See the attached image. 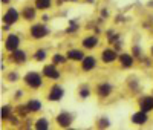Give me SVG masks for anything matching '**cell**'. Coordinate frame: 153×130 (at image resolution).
Segmentation results:
<instances>
[{"instance_id": "2e32d148", "label": "cell", "mask_w": 153, "mask_h": 130, "mask_svg": "<svg viewBox=\"0 0 153 130\" xmlns=\"http://www.w3.org/2000/svg\"><path fill=\"white\" fill-rule=\"evenodd\" d=\"M138 109L146 113H153V94L150 95H141L138 98Z\"/></svg>"}, {"instance_id": "7402d4cb", "label": "cell", "mask_w": 153, "mask_h": 130, "mask_svg": "<svg viewBox=\"0 0 153 130\" xmlns=\"http://www.w3.org/2000/svg\"><path fill=\"white\" fill-rule=\"evenodd\" d=\"M14 112H16V106H12L9 103L2 104V110H0V120H2V123H8V120L14 115Z\"/></svg>"}, {"instance_id": "9c48e42d", "label": "cell", "mask_w": 153, "mask_h": 130, "mask_svg": "<svg viewBox=\"0 0 153 130\" xmlns=\"http://www.w3.org/2000/svg\"><path fill=\"white\" fill-rule=\"evenodd\" d=\"M80 45H81V48H83L84 51H87V52L95 51V49L101 45L100 34H97V32H87L86 35H83V37H81Z\"/></svg>"}, {"instance_id": "5bb4252c", "label": "cell", "mask_w": 153, "mask_h": 130, "mask_svg": "<svg viewBox=\"0 0 153 130\" xmlns=\"http://www.w3.org/2000/svg\"><path fill=\"white\" fill-rule=\"evenodd\" d=\"M136 63H138V60L135 58V55L132 54V52H127V51L120 52V55H118V66L121 69H126V71L133 69L136 66Z\"/></svg>"}, {"instance_id": "7c38bea8", "label": "cell", "mask_w": 153, "mask_h": 130, "mask_svg": "<svg viewBox=\"0 0 153 130\" xmlns=\"http://www.w3.org/2000/svg\"><path fill=\"white\" fill-rule=\"evenodd\" d=\"M100 57L94 55V54H86V57L80 61V71L84 72V74H89V72H94L98 64H100Z\"/></svg>"}, {"instance_id": "44dd1931", "label": "cell", "mask_w": 153, "mask_h": 130, "mask_svg": "<svg viewBox=\"0 0 153 130\" xmlns=\"http://www.w3.org/2000/svg\"><path fill=\"white\" fill-rule=\"evenodd\" d=\"M22 78H23V75H20V72L17 69H11V71L3 72V80L8 84H17Z\"/></svg>"}, {"instance_id": "7a4b0ae2", "label": "cell", "mask_w": 153, "mask_h": 130, "mask_svg": "<svg viewBox=\"0 0 153 130\" xmlns=\"http://www.w3.org/2000/svg\"><path fill=\"white\" fill-rule=\"evenodd\" d=\"M49 34H51V28L45 22H34L28 28V37L32 42H42L49 37Z\"/></svg>"}, {"instance_id": "5b68a950", "label": "cell", "mask_w": 153, "mask_h": 130, "mask_svg": "<svg viewBox=\"0 0 153 130\" xmlns=\"http://www.w3.org/2000/svg\"><path fill=\"white\" fill-rule=\"evenodd\" d=\"M42 74H43V77H45V80H48V81H51V83L60 81L61 77H63L60 66L54 64L52 61H51V63H43V66H42Z\"/></svg>"}, {"instance_id": "4fadbf2b", "label": "cell", "mask_w": 153, "mask_h": 130, "mask_svg": "<svg viewBox=\"0 0 153 130\" xmlns=\"http://www.w3.org/2000/svg\"><path fill=\"white\" fill-rule=\"evenodd\" d=\"M20 12H22V20H23L25 23L31 25V23H34V22L37 20L38 12H40V11L34 6V3H32V5H31V3H25V5L20 8Z\"/></svg>"}, {"instance_id": "3957f363", "label": "cell", "mask_w": 153, "mask_h": 130, "mask_svg": "<svg viewBox=\"0 0 153 130\" xmlns=\"http://www.w3.org/2000/svg\"><path fill=\"white\" fill-rule=\"evenodd\" d=\"M65 94H66V89L63 87V84L55 81L48 87L46 94H45V100L48 103H60L63 98H65Z\"/></svg>"}, {"instance_id": "277c9868", "label": "cell", "mask_w": 153, "mask_h": 130, "mask_svg": "<svg viewBox=\"0 0 153 130\" xmlns=\"http://www.w3.org/2000/svg\"><path fill=\"white\" fill-rule=\"evenodd\" d=\"M29 58H31V55H29V52L25 48H19L14 52L8 54L9 63L12 64V66H16V68H22V66H25V64H28Z\"/></svg>"}, {"instance_id": "8fae6325", "label": "cell", "mask_w": 153, "mask_h": 130, "mask_svg": "<svg viewBox=\"0 0 153 130\" xmlns=\"http://www.w3.org/2000/svg\"><path fill=\"white\" fill-rule=\"evenodd\" d=\"M115 90V86L110 81H98L94 87V94L100 98V100H107Z\"/></svg>"}, {"instance_id": "ac0fdd59", "label": "cell", "mask_w": 153, "mask_h": 130, "mask_svg": "<svg viewBox=\"0 0 153 130\" xmlns=\"http://www.w3.org/2000/svg\"><path fill=\"white\" fill-rule=\"evenodd\" d=\"M25 103H26V106H28L31 115L40 113V112L43 110V101H42L40 98H37V97H31V98H28Z\"/></svg>"}, {"instance_id": "836d02e7", "label": "cell", "mask_w": 153, "mask_h": 130, "mask_svg": "<svg viewBox=\"0 0 153 130\" xmlns=\"http://www.w3.org/2000/svg\"><path fill=\"white\" fill-rule=\"evenodd\" d=\"M40 19H42V22H45V23H49V20H51V16L48 14V12H43Z\"/></svg>"}, {"instance_id": "f546056e", "label": "cell", "mask_w": 153, "mask_h": 130, "mask_svg": "<svg viewBox=\"0 0 153 130\" xmlns=\"http://www.w3.org/2000/svg\"><path fill=\"white\" fill-rule=\"evenodd\" d=\"M112 126V123H110V120H109V116H106V115H101V116H98V118L95 120V127L97 129H109Z\"/></svg>"}, {"instance_id": "f35d334b", "label": "cell", "mask_w": 153, "mask_h": 130, "mask_svg": "<svg viewBox=\"0 0 153 130\" xmlns=\"http://www.w3.org/2000/svg\"><path fill=\"white\" fill-rule=\"evenodd\" d=\"M152 32H153V26H152Z\"/></svg>"}, {"instance_id": "ba28073f", "label": "cell", "mask_w": 153, "mask_h": 130, "mask_svg": "<svg viewBox=\"0 0 153 130\" xmlns=\"http://www.w3.org/2000/svg\"><path fill=\"white\" fill-rule=\"evenodd\" d=\"M19 48H22V35L17 32H8L3 38V52L11 54Z\"/></svg>"}, {"instance_id": "d6a6232c", "label": "cell", "mask_w": 153, "mask_h": 130, "mask_svg": "<svg viewBox=\"0 0 153 130\" xmlns=\"http://www.w3.org/2000/svg\"><path fill=\"white\" fill-rule=\"evenodd\" d=\"M100 17H101V19H104V20H107V19L110 17V11H109V8H101V9H100Z\"/></svg>"}, {"instance_id": "4dcf8cb0", "label": "cell", "mask_w": 153, "mask_h": 130, "mask_svg": "<svg viewBox=\"0 0 153 130\" xmlns=\"http://www.w3.org/2000/svg\"><path fill=\"white\" fill-rule=\"evenodd\" d=\"M130 52L135 55V58L138 60V63L141 61V58L146 55L144 54V51H143V46L141 45H132V48H130Z\"/></svg>"}, {"instance_id": "484cf974", "label": "cell", "mask_w": 153, "mask_h": 130, "mask_svg": "<svg viewBox=\"0 0 153 130\" xmlns=\"http://www.w3.org/2000/svg\"><path fill=\"white\" fill-rule=\"evenodd\" d=\"M80 31H81V25L78 23V20H69L68 22V26L65 29V32L68 35H75V34H78Z\"/></svg>"}, {"instance_id": "52a82bcc", "label": "cell", "mask_w": 153, "mask_h": 130, "mask_svg": "<svg viewBox=\"0 0 153 130\" xmlns=\"http://www.w3.org/2000/svg\"><path fill=\"white\" fill-rule=\"evenodd\" d=\"M118 55H120V52L115 49L113 46H106V48H103L101 49V52H100V61H101V64H104V66H112V64H115V63H118Z\"/></svg>"}, {"instance_id": "9a60e30c", "label": "cell", "mask_w": 153, "mask_h": 130, "mask_svg": "<svg viewBox=\"0 0 153 130\" xmlns=\"http://www.w3.org/2000/svg\"><path fill=\"white\" fill-rule=\"evenodd\" d=\"M149 121H150V113H146L139 109L136 112H133L132 116H130V123L136 127H144Z\"/></svg>"}, {"instance_id": "ab89813d", "label": "cell", "mask_w": 153, "mask_h": 130, "mask_svg": "<svg viewBox=\"0 0 153 130\" xmlns=\"http://www.w3.org/2000/svg\"><path fill=\"white\" fill-rule=\"evenodd\" d=\"M152 94H153V90H152Z\"/></svg>"}, {"instance_id": "603a6c76", "label": "cell", "mask_w": 153, "mask_h": 130, "mask_svg": "<svg viewBox=\"0 0 153 130\" xmlns=\"http://www.w3.org/2000/svg\"><path fill=\"white\" fill-rule=\"evenodd\" d=\"M127 87L132 94H139L141 90V81H139V77L138 75H130L127 78Z\"/></svg>"}, {"instance_id": "4316f807", "label": "cell", "mask_w": 153, "mask_h": 130, "mask_svg": "<svg viewBox=\"0 0 153 130\" xmlns=\"http://www.w3.org/2000/svg\"><path fill=\"white\" fill-rule=\"evenodd\" d=\"M51 61H52L54 64H57V66H65V64L69 61L66 54H61V52H54L52 55H51Z\"/></svg>"}, {"instance_id": "8992f818", "label": "cell", "mask_w": 153, "mask_h": 130, "mask_svg": "<svg viewBox=\"0 0 153 130\" xmlns=\"http://www.w3.org/2000/svg\"><path fill=\"white\" fill-rule=\"evenodd\" d=\"M54 123L58 129H71L72 124L75 123V113H72L71 110L61 109L54 118Z\"/></svg>"}, {"instance_id": "d6986e66", "label": "cell", "mask_w": 153, "mask_h": 130, "mask_svg": "<svg viewBox=\"0 0 153 130\" xmlns=\"http://www.w3.org/2000/svg\"><path fill=\"white\" fill-rule=\"evenodd\" d=\"M92 94H94V89H92L91 84H87V83H81L78 86V89H76V97H78V100H81V101L89 100L92 97Z\"/></svg>"}, {"instance_id": "1f68e13d", "label": "cell", "mask_w": 153, "mask_h": 130, "mask_svg": "<svg viewBox=\"0 0 153 130\" xmlns=\"http://www.w3.org/2000/svg\"><path fill=\"white\" fill-rule=\"evenodd\" d=\"M11 98H12V101H16V103L23 101V98H25V89H16Z\"/></svg>"}, {"instance_id": "d4e9b609", "label": "cell", "mask_w": 153, "mask_h": 130, "mask_svg": "<svg viewBox=\"0 0 153 130\" xmlns=\"http://www.w3.org/2000/svg\"><path fill=\"white\" fill-rule=\"evenodd\" d=\"M32 3L40 12H46L54 6V0H32Z\"/></svg>"}, {"instance_id": "f1b7e54d", "label": "cell", "mask_w": 153, "mask_h": 130, "mask_svg": "<svg viewBox=\"0 0 153 130\" xmlns=\"http://www.w3.org/2000/svg\"><path fill=\"white\" fill-rule=\"evenodd\" d=\"M16 113L20 116L22 120L31 116V112H29V109H28V106H26V103H23V101H20L17 106H16Z\"/></svg>"}, {"instance_id": "ffe728a7", "label": "cell", "mask_w": 153, "mask_h": 130, "mask_svg": "<svg viewBox=\"0 0 153 130\" xmlns=\"http://www.w3.org/2000/svg\"><path fill=\"white\" fill-rule=\"evenodd\" d=\"M48 57H49V52H48V49L46 48H35L34 49V52L31 54V58H32V61L34 63H40V64H43L46 60H48Z\"/></svg>"}, {"instance_id": "e0dca14e", "label": "cell", "mask_w": 153, "mask_h": 130, "mask_svg": "<svg viewBox=\"0 0 153 130\" xmlns=\"http://www.w3.org/2000/svg\"><path fill=\"white\" fill-rule=\"evenodd\" d=\"M65 54H66V57L71 63H78L80 64V61L86 57V51L83 48H69Z\"/></svg>"}, {"instance_id": "d590c367", "label": "cell", "mask_w": 153, "mask_h": 130, "mask_svg": "<svg viewBox=\"0 0 153 130\" xmlns=\"http://www.w3.org/2000/svg\"><path fill=\"white\" fill-rule=\"evenodd\" d=\"M84 2H86L87 5H95V3H97V0H84Z\"/></svg>"}, {"instance_id": "30bf717a", "label": "cell", "mask_w": 153, "mask_h": 130, "mask_svg": "<svg viewBox=\"0 0 153 130\" xmlns=\"http://www.w3.org/2000/svg\"><path fill=\"white\" fill-rule=\"evenodd\" d=\"M22 20V12L16 6H6V9L2 14V23L9 25V26H16Z\"/></svg>"}, {"instance_id": "83f0119b", "label": "cell", "mask_w": 153, "mask_h": 130, "mask_svg": "<svg viewBox=\"0 0 153 130\" xmlns=\"http://www.w3.org/2000/svg\"><path fill=\"white\" fill-rule=\"evenodd\" d=\"M106 40H107V43L110 46H113L117 42L121 40V34L117 32V29H107L106 31Z\"/></svg>"}, {"instance_id": "74e56055", "label": "cell", "mask_w": 153, "mask_h": 130, "mask_svg": "<svg viewBox=\"0 0 153 130\" xmlns=\"http://www.w3.org/2000/svg\"><path fill=\"white\" fill-rule=\"evenodd\" d=\"M150 55H152V58H153V45L150 46Z\"/></svg>"}, {"instance_id": "8d00e7d4", "label": "cell", "mask_w": 153, "mask_h": 130, "mask_svg": "<svg viewBox=\"0 0 153 130\" xmlns=\"http://www.w3.org/2000/svg\"><path fill=\"white\" fill-rule=\"evenodd\" d=\"M65 2H66V3H78L80 0H65Z\"/></svg>"}, {"instance_id": "6da1fadb", "label": "cell", "mask_w": 153, "mask_h": 130, "mask_svg": "<svg viewBox=\"0 0 153 130\" xmlns=\"http://www.w3.org/2000/svg\"><path fill=\"white\" fill-rule=\"evenodd\" d=\"M22 81L28 90L37 92V90H42L45 87V77L42 74V71H35V69H29L23 74Z\"/></svg>"}, {"instance_id": "e575fe53", "label": "cell", "mask_w": 153, "mask_h": 130, "mask_svg": "<svg viewBox=\"0 0 153 130\" xmlns=\"http://www.w3.org/2000/svg\"><path fill=\"white\" fill-rule=\"evenodd\" d=\"M0 2H2V5H3V6H8V5L12 2V0H0Z\"/></svg>"}, {"instance_id": "cb8c5ba5", "label": "cell", "mask_w": 153, "mask_h": 130, "mask_svg": "<svg viewBox=\"0 0 153 130\" xmlns=\"http://www.w3.org/2000/svg\"><path fill=\"white\" fill-rule=\"evenodd\" d=\"M35 130H48L51 129V120L48 116H38V118L34 120V127Z\"/></svg>"}]
</instances>
